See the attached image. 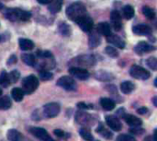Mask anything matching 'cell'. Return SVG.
I'll return each mask as SVG.
<instances>
[{
    "mask_svg": "<svg viewBox=\"0 0 157 141\" xmlns=\"http://www.w3.org/2000/svg\"><path fill=\"white\" fill-rule=\"evenodd\" d=\"M146 64L148 66V67H150L153 70H157V59L155 57H150L146 60Z\"/></svg>",
    "mask_w": 157,
    "mask_h": 141,
    "instance_id": "cell-38",
    "label": "cell"
},
{
    "mask_svg": "<svg viewBox=\"0 0 157 141\" xmlns=\"http://www.w3.org/2000/svg\"><path fill=\"white\" fill-rule=\"evenodd\" d=\"M12 106V102L8 96H3L0 98V110H8Z\"/></svg>",
    "mask_w": 157,
    "mask_h": 141,
    "instance_id": "cell-26",
    "label": "cell"
},
{
    "mask_svg": "<svg viewBox=\"0 0 157 141\" xmlns=\"http://www.w3.org/2000/svg\"><path fill=\"white\" fill-rule=\"evenodd\" d=\"M0 85L4 88H6L10 85V81L8 79V74L6 71H2L0 74Z\"/></svg>",
    "mask_w": 157,
    "mask_h": 141,
    "instance_id": "cell-32",
    "label": "cell"
},
{
    "mask_svg": "<svg viewBox=\"0 0 157 141\" xmlns=\"http://www.w3.org/2000/svg\"><path fill=\"white\" fill-rule=\"evenodd\" d=\"M75 22L78 24V26L81 28V30L86 31V32H89L93 29L94 22H93V19L89 17L88 14H86V15L82 16Z\"/></svg>",
    "mask_w": 157,
    "mask_h": 141,
    "instance_id": "cell-10",
    "label": "cell"
},
{
    "mask_svg": "<svg viewBox=\"0 0 157 141\" xmlns=\"http://www.w3.org/2000/svg\"><path fill=\"white\" fill-rule=\"evenodd\" d=\"M154 104H155V106H157V98L156 97H155V98H154Z\"/></svg>",
    "mask_w": 157,
    "mask_h": 141,
    "instance_id": "cell-47",
    "label": "cell"
},
{
    "mask_svg": "<svg viewBox=\"0 0 157 141\" xmlns=\"http://www.w3.org/2000/svg\"><path fill=\"white\" fill-rule=\"evenodd\" d=\"M131 132L133 134V135H137V136H140L142 135L143 133H144V129L141 128L140 127H133L131 129Z\"/></svg>",
    "mask_w": 157,
    "mask_h": 141,
    "instance_id": "cell-40",
    "label": "cell"
},
{
    "mask_svg": "<svg viewBox=\"0 0 157 141\" xmlns=\"http://www.w3.org/2000/svg\"><path fill=\"white\" fill-rule=\"evenodd\" d=\"M96 76V79L101 80V81H110L114 79V76L109 72H106V71H99V72H97L95 74Z\"/></svg>",
    "mask_w": 157,
    "mask_h": 141,
    "instance_id": "cell-23",
    "label": "cell"
},
{
    "mask_svg": "<svg viewBox=\"0 0 157 141\" xmlns=\"http://www.w3.org/2000/svg\"><path fill=\"white\" fill-rule=\"evenodd\" d=\"M155 48L153 46V45H150L149 43H147L146 42H140L136 47L134 48L135 52L139 54V55H142L144 53H150L152 51H154Z\"/></svg>",
    "mask_w": 157,
    "mask_h": 141,
    "instance_id": "cell-17",
    "label": "cell"
},
{
    "mask_svg": "<svg viewBox=\"0 0 157 141\" xmlns=\"http://www.w3.org/2000/svg\"><path fill=\"white\" fill-rule=\"evenodd\" d=\"M77 107L79 109H82V110H87V109H92L93 108V105H87L86 103H77Z\"/></svg>",
    "mask_w": 157,
    "mask_h": 141,
    "instance_id": "cell-41",
    "label": "cell"
},
{
    "mask_svg": "<svg viewBox=\"0 0 157 141\" xmlns=\"http://www.w3.org/2000/svg\"><path fill=\"white\" fill-rule=\"evenodd\" d=\"M106 120V123L107 125L113 130V131H121V128H122V125H121V122L120 121L119 118H117L116 116H113V115H108L106 116L105 118Z\"/></svg>",
    "mask_w": 157,
    "mask_h": 141,
    "instance_id": "cell-12",
    "label": "cell"
},
{
    "mask_svg": "<svg viewBox=\"0 0 157 141\" xmlns=\"http://www.w3.org/2000/svg\"><path fill=\"white\" fill-rule=\"evenodd\" d=\"M107 41L113 44V46H116L120 49H123L125 47V42L122 40V38H121L118 35L115 34H109V36H107Z\"/></svg>",
    "mask_w": 157,
    "mask_h": 141,
    "instance_id": "cell-18",
    "label": "cell"
},
{
    "mask_svg": "<svg viewBox=\"0 0 157 141\" xmlns=\"http://www.w3.org/2000/svg\"><path fill=\"white\" fill-rule=\"evenodd\" d=\"M122 12H123V16L127 19H131L134 16V8L130 5L125 6L122 9Z\"/></svg>",
    "mask_w": 157,
    "mask_h": 141,
    "instance_id": "cell-30",
    "label": "cell"
},
{
    "mask_svg": "<svg viewBox=\"0 0 157 141\" xmlns=\"http://www.w3.org/2000/svg\"><path fill=\"white\" fill-rule=\"evenodd\" d=\"M96 64V59L91 54H82L79 55L73 60H71L70 65L72 66H78V67H90Z\"/></svg>",
    "mask_w": 157,
    "mask_h": 141,
    "instance_id": "cell-2",
    "label": "cell"
},
{
    "mask_svg": "<svg viewBox=\"0 0 157 141\" xmlns=\"http://www.w3.org/2000/svg\"><path fill=\"white\" fill-rule=\"evenodd\" d=\"M53 133H54L55 136H57L58 138H62V139H63L64 136H66L65 132L63 131V130H61V129H55V130L53 131Z\"/></svg>",
    "mask_w": 157,
    "mask_h": 141,
    "instance_id": "cell-42",
    "label": "cell"
},
{
    "mask_svg": "<svg viewBox=\"0 0 157 141\" xmlns=\"http://www.w3.org/2000/svg\"><path fill=\"white\" fill-rule=\"evenodd\" d=\"M1 95H2V90L0 89V96H1Z\"/></svg>",
    "mask_w": 157,
    "mask_h": 141,
    "instance_id": "cell-49",
    "label": "cell"
},
{
    "mask_svg": "<svg viewBox=\"0 0 157 141\" xmlns=\"http://www.w3.org/2000/svg\"><path fill=\"white\" fill-rule=\"evenodd\" d=\"M100 104L102 108L106 111H112L116 106L115 102L109 98H102L100 100Z\"/></svg>",
    "mask_w": 157,
    "mask_h": 141,
    "instance_id": "cell-21",
    "label": "cell"
},
{
    "mask_svg": "<svg viewBox=\"0 0 157 141\" xmlns=\"http://www.w3.org/2000/svg\"><path fill=\"white\" fill-rule=\"evenodd\" d=\"M86 14H87L86 13V8L80 2L73 3L72 5H70L66 8V15H67V17L71 20H74V21H76L79 18H81L82 16H84Z\"/></svg>",
    "mask_w": 157,
    "mask_h": 141,
    "instance_id": "cell-1",
    "label": "cell"
},
{
    "mask_svg": "<svg viewBox=\"0 0 157 141\" xmlns=\"http://www.w3.org/2000/svg\"><path fill=\"white\" fill-rule=\"evenodd\" d=\"M17 56H16L15 54H12V55L8 58V60H7V66L14 65V64H16V62H17Z\"/></svg>",
    "mask_w": 157,
    "mask_h": 141,
    "instance_id": "cell-43",
    "label": "cell"
},
{
    "mask_svg": "<svg viewBox=\"0 0 157 141\" xmlns=\"http://www.w3.org/2000/svg\"><path fill=\"white\" fill-rule=\"evenodd\" d=\"M135 89L134 84L132 81H124L121 84V91L124 94H130Z\"/></svg>",
    "mask_w": 157,
    "mask_h": 141,
    "instance_id": "cell-24",
    "label": "cell"
},
{
    "mask_svg": "<svg viewBox=\"0 0 157 141\" xmlns=\"http://www.w3.org/2000/svg\"><path fill=\"white\" fill-rule=\"evenodd\" d=\"M110 19H111V24L112 27L115 30L119 31L122 28V21H121V14L117 10H113L110 14Z\"/></svg>",
    "mask_w": 157,
    "mask_h": 141,
    "instance_id": "cell-14",
    "label": "cell"
},
{
    "mask_svg": "<svg viewBox=\"0 0 157 141\" xmlns=\"http://www.w3.org/2000/svg\"><path fill=\"white\" fill-rule=\"evenodd\" d=\"M101 43L100 37L98 34H92L89 38V46L90 48H96Z\"/></svg>",
    "mask_w": 157,
    "mask_h": 141,
    "instance_id": "cell-31",
    "label": "cell"
},
{
    "mask_svg": "<svg viewBox=\"0 0 157 141\" xmlns=\"http://www.w3.org/2000/svg\"><path fill=\"white\" fill-rule=\"evenodd\" d=\"M4 8V5L2 3H0V9H3Z\"/></svg>",
    "mask_w": 157,
    "mask_h": 141,
    "instance_id": "cell-48",
    "label": "cell"
},
{
    "mask_svg": "<svg viewBox=\"0 0 157 141\" xmlns=\"http://www.w3.org/2000/svg\"><path fill=\"white\" fill-rule=\"evenodd\" d=\"M19 47L23 51H29L34 48V42L29 39H19Z\"/></svg>",
    "mask_w": 157,
    "mask_h": 141,
    "instance_id": "cell-22",
    "label": "cell"
},
{
    "mask_svg": "<svg viewBox=\"0 0 157 141\" xmlns=\"http://www.w3.org/2000/svg\"><path fill=\"white\" fill-rule=\"evenodd\" d=\"M40 4H41V5H45V4H48V2H49V0H37Z\"/></svg>",
    "mask_w": 157,
    "mask_h": 141,
    "instance_id": "cell-46",
    "label": "cell"
},
{
    "mask_svg": "<svg viewBox=\"0 0 157 141\" xmlns=\"http://www.w3.org/2000/svg\"><path fill=\"white\" fill-rule=\"evenodd\" d=\"M75 121L77 124L83 126L84 127H89L94 125L95 119L91 116V115L84 111H79L75 115Z\"/></svg>",
    "mask_w": 157,
    "mask_h": 141,
    "instance_id": "cell-5",
    "label": "cell"
},
{
    "mask_svg": "<svg viewBox=\"0 0 157 141\" xmlns=\"http://www.w3.org/2000/svg\"><path fill=\"white\" fill-rule=\"evenodd\" d=\"M61 107L60 104L57 103H50L43 106L42 108V115L47 118H53L56 117L60 113Z\"/></svg>",
    "mask_w": 157,
    "mask_h": 141,
    "instance_id": "cell-6",
    "label": "cell"
},
{
    "mask_svg": "<svg viewBox=\"0 0 157 141\" xmlns=\"http://www.w3.org/2000/svg\"><path fill=\"white\" fill-rule=\"evenodd\" d=\"M79 134H80L81 138H82V139H84L85 140H86V141L94 140V138H93L92 134H91V133H90L86 128H82V129H80Z\"/></svg>",
    "mask_w": 157,
    "mask_h": 141,
    "instance_id": "cell-34",
    "label": "cell"
},
{
    "mask_svg": "<svg viewBox=\"0 0 157 141\" xmlns=\"http://www.w3.org/2000/svg\"><path fill=\"white\" fill-rule=\"evenodd\" d=\"M19 77H20V73L17 70H13L12 72H10L8 74V79H9L10 84L11 83H16L18 80Z\"/></svg>",
    "mask_w": 157,
    "mask_h": 141,
    "instance_id": "cell-37",
    "label": "cell"
},
{
    "mask_svg": "<svg viewBox=\"0 0 157 141\" xmlns=\"http://www.w3.org/2000/svg\"><path fill=\"white\" fill-rule=\"evenodd\" d=\"M7 139L9 141H31L29 138L22 135L19 131L16 129H10L6 134Z\"/></svg>",
    "mask_w": 157,
    "mask_h": 141,
    "instance_id": "cell-15",
    "label": "cell"
},
{
    "mask_svg": "<svg viewBox=\"0 0 157 141\" xmlns=\"http://www.w3.org/2000/svg\"><path fill=\"white\" fill-rule=\"evenodd\" d=\"M130 74L132 78L140 80H146L151 77V73L140 66H132L130 70Z\"/></svg>",
    "mask_w": 157,
    "mask_h": 141,
    "instance_id": "cell-7",
    "label": "cell"
},
{
    "mask_svg": "<svg viewBox=\"0 0 157 141\" xmlns=\"http://www.w3.org/2000/svg\"><path fill=\"white\" fill-rule=\"evenodd\" d=\"M132 31L136 35L145 36L152 33V28L147 24H138L132 28Z\"/></svg>",
    "mask_w": 157,
    "mask_h": 141,
    "instance_id": "cell-16",
    "label": "cell"
},
{
    "mask_svg": "<svg viewBox=\"0 0 157 141\" xmlns=\"http://www.w3.org/2000/svg\"><path fill=\"white\" fill-rule=\"evenodd\" d=\"M29 132L30 134H32L35 138H37L38 139L41 141H56L52 139L50 135L48 134V132L42 128V127H32L29 128Z\"/></svg>",
    "mask_w": 157,
    "mask_h": 141,
    "instance_id": "cell-9",
    "label": "cell"
},
{
    "mask_svg": "<svg viewBox=\"0 0 157 141\" xmlns=\"http://www.w3.org/2000/svg\"><path fill=\"white\" fill-rule=\"evenodd\" d=\"M57 85L65 91H75L76 90V83L75 79L69 76H63L57 80Z\"/></svg>",
    "mask_w": 157,
    "mask_h": 141,
    "instance_id": "cell-8",
    "label": "cell"
},
{
    "mask_svg": "<svg viewBox=\"0 0 157 141\" xmlns=\"http://www.w3.org/2000/svg\"><path fill=\"white\" fill-rule=\"evenodd\" d=\"M97 31L99 34L107 37L109 34H111V28L107 22H101L97 26Z\"/></svg>",
    "mask_w": 157,
    "mask_h": 141,
    "instance_id": "cell-20",
    "label": "cell"
},
{
    "mask_svg": "<svg viewBox=\"0 0 157 141\" xmlns=\"http://www.w3.org/2000/svg\"><path fill=\"white\" fill-rule=\"evenodd\" d=\"M21 59L26 65H28L29 66H33L36 64V58L31 54H22Z\"/></svg>",
    "mask_w": 157,
    "mask_h": 141,
    "instance_id": "cell-25",
    "label": "cell"
},
{
    "mask_svg": "<svg viewBox=\"0 0 157 141\" xmlns=\"http://www.w3.org/2000/svg\"><path fill=\"white\" fill-rule=\"evenodd\" d=\"M39 76H40V79L43 81H48V80H51L53 77L52 73H51L50 71L48 70H44V69H41L39 73Z\"/></svg>",
    "mask_w": 157,
    "mask_h": 141,
    "instance_id": "cell-33",
    "label": "cell"
},
{
    "mask_svg": "<svg viewBox=\"0 0 157 141\" xmlns=\"http://www.w3.org/2000/svg\"><path fill=\"white\" fill-rule=\"evenodd\" d=\"M144 141H156V129L155 130L153 136H147Z\"/></svg>",
    "mask_w": 157,
    "mask_h": 141,
    "instance_id": "cell-44",
    "label": "cell"
},
{
    "mask_svg": "<svg viewBox=\"0 0 157 141\" xmlns=\"http://www.w3.org/2000/svg\"><path fill=\"white\" fill-rule=\"evenodd\" d=\"M121 117L125 120V122H126L129 126H131L132 127H141V126L143 125V121H142L140 118H138V117H136V116H134V115H128V114H126V113H123V114H121Z\"/></svg>",
    "mask_w": 157,
    "mask_h": 141,
    "instance_id": "cell-13",
    "label": "cell"
},
{
    "mask_svg": "<svg viewBox=\"0 0 157 141\" xmlns=\"http://www.w3.org/2000/svg\"><path fill=\"white\" fill-rule=\"evenodd\" d=\"M63 0H49L48 7L52 13H58L62 9Z\"/></svg>",
    "mask_w": 157,
    "mask_h": 141,
    "instance_id": "cell-19",
    "label": "cell"
},
{
    "mask_svg": "<svg viewBox=\"0 0 157 141\" xmlns=\"http://www.w3.org/2000/svg\"><path fill=\"white\" fill-rule=\"evenodd\" d=\"M105 52H106V54H107L109 56H110V57L116 58V57L119 56V53H118L117 49H116L115 47H113V46H107V47L105 48Z\"/></svg>",
    "mask_w": 157,
    "mask_h": 141,
    "instance_id": "cell-36",
    "label": "cell"
},
{
    "mask_svg": "<svg viewBox=\"0 0 157 141\" xmlns=\"http://www.w3.org/2000/svg\"><path fill=\"white\" fill-rule=\"evenodd\" d=\"M6 16L11 21H16V20L27 21L30 18L31 14L28 11H25L19 8H10L6 10Z\"/></svg>",
    "mask_w": 157,
    "mask_h": 141,
    "instance_id": "cell-3",
    "label": "cell"
},
{
    "mask_svg": "<svg viewBox=\"0 0 157 141\" xmlns=\"http://www.w3.org/2000/svg\"><path fill=\"white\" fill-rule=\"evenodd\" d=\"M143 13L144 14V16L146 18H148L149 19H154L155 18V12L153 8H151L150 6H144L143 8Z\"/></svg>",
    "mask_w": 157,
    "mask_h": 141,
    "instance_id": "cell-35",
    "label": "cell"
},
{
    "mask_svg": "<svg viewBox=\"0 0 157 141\" xmlns=\"http://www.w3.org/2000/svg\"><path fill=\"white\" fill-rule=\"evenodd\" d=\"M96 132L97 133H98L99 135H101L103 138H105V139H110L111 138H112V133L111 132H109L108 129H106L104 127H103V125H99V127H98V129L96 130Z\"/></svg>",
    "mask_w": 157,
    "mask_h": 141,
    "instance_id": "cell-28",
    "label": "cell"
},
{
    "mask_svg": "<svg viewBox=\"0 0 157 141\" xmlns=\"http://www.w3.org/2000/svg\"><path fill=\"white\" fill-rule=\"evenodd\" d=\"M39 86V79L34 75H29L22 81V91L25 94L33 93Z\"/></svg>",
    "mask_w": 157,
    "mask_h": 141,
    "instance_id": "cell-4",
    "label": "cell"
},
{
    "mask_svg": "<svg viewBox=\"0 0 157 141\" xmlns=\"http://www.w3.org/2000/svg\"><path fill=\"white\" fill-rule=\"evenodd\" d=\"M69 73L73 77L80 80H86L90 77V74L86 69L83 67H78V66H71L69 68Z\"/></svg>",
    "mask_w": 157,
    "mask_h": 141,
    "instance_id": "cell-11",
    "label": "cell"
},
{
    "mask_svg": "<svg viewBox=\"0 0 157 141\" xmlns=\"http://www.w3.org/2000/svg\"><path fill=\"white\" fill-rule=\"evenodd\" d=\"M116 141H136L135 138L131 136V135H126V134H121L120 135Z\"/></svg>",
    "mask_w": 157,
    "mask_h": 141,
    "instance_id": "cell-39",
    "label": "cell"
},
{
    "mask_svg": "<svg viewBox=\"0 0 157 141\" xmlns=\"http://www.w3.org/2000/svg\"><path fill=\"white\" fill-rule=\"evenodd\" d=\"M137 113H138L139 115H145V114L148 113V109H147L146 107H141V108H139V109L137 110Z\"/></svg>",
    "mask_w": 157,
    "mask_h": 141,
    "instance_id": "cell-45",
    "label": "cell"
},
{
    "mask_svg": "<svg viewBox=\"0 0 157 141\" xmlns=\"http://www.w3.org/2000/svg\"><path fill=\"white\" fill-rule=\"evenodd\" d=\"M12 98L16 101V102H21L23 100L24 97V92L22 91V89L20 88H14L12 90Z\"/></svg>",
    "mask_w": 157,
    "mask_h": 141,
    "instance_id": "cell-27",
    "label": "cell"
},
{
    "mask_svg": "<svg viewBox=\"0 0 157 141\" xmlns=\"http://www.w3.org/2000/svg\"><path fill=\"white\" fill-rule=\"evenodd\" d=\"M58 30H59V32L62 34V35H63V36H69L70 34H71V27L68 25V24H66L65 22H63V23H61L60 25H59V28H58Z\"/></svg>",
    "mask_w": 157,
    "mask_h": 141,
    "instance_id": "cell-29",
    "label": "cell"
}]
</instances>
